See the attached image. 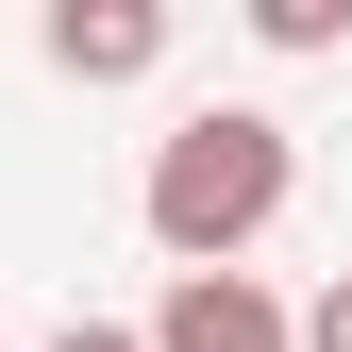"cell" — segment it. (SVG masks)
I'll return each mask as SVG.
<instances>
[{
  "instance_id": "8992f818",
  "label": "cell",
  "mask_w": 352,
  "mask_h": 352,
  "mask_svg": "<svg viewBox=\"0 0 352 352\" xmlns=\"http://www.w3.org/2000/svg\"><path fill=\"white\" fill-rule=\"evenodd\" d=\"M51 352H151V336H118V319H67V336H51Z\"/></svg>"
},
{
  "instance_id": "7a4b0ae2",
  "label": "cell",
  "mask_w": 352,
  "mask_h": 352,
  "mask_svg": "<svg viewBox=\"0 0 352 352\" xmlns=\"http://www.w3.org/2000/svg\"><path fill=\"white\" fill-rule=\"evenodd\" d=\"M151 352H302V319L252 269H168V302H151Z\"/></svg>"
},
{
  "instance_id": "6da1fadb",
  "label": "cell",
  "mask_w": 352,
  "mask_h": 352,
  "mask_svg": "<svg viewBox=\"0 0 352 352\" xmlns=\"http://www.w3.org/2000/svg\"><path fill=\"white\" fill-rule=\"evenodd\" d=\"M285 185H302V151H285L269 101L168 118V151H151V235H168V269H235V252L285 218Z\"/></svg>"
},
{
  "instance_id": "277c9868",
  "label": "cell",
  "mask_w": 352,
  "mask_h": 352,
  "mask_svg": "<svg viewBox=\"0 0 352 352\" xmlns=\"http://www.w3.org/2000/svg\"><path fill=\"white\" fill-rule=\"evenodd\" d=\"M252 34H269V51H336L352 17H336V0H252Z\"/></svg>"
},
{
  "instance_id": "5b68a950",
  "label": "cell",
  "mask_w": 352,
  "mask_h": 352,
  "mask_svg": "<svg viewBox=\"0 0 352 352\" xmlns=\"http://www.w3.org/2000/svg\"><path fill=\"white\" fill-rule=\"evenodd\" d=\"M302 352H352V269L319 285V319H302Z\"/></svg>"
},
{
  "instance_id": "3957f363",
  "label": "cell",
  "mask_w": 352,
  "mask_h": 352,
  "mask_svg": "<svg viewBox=\"0 0 352 352\" xmlns=\"http://www.w3.org/2000/svg\"><path fill=\"white\" fill-rule=\"evenodd\" d=\"M51 67L67 84H151L168 67V17L151 0H51Z\"/></svg>"
}]
</instances>
